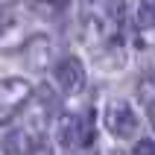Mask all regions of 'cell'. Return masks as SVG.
Returning <instances> with one entry per match:
<instances>
[{"mask_svg": "<svg viewBox=\"0 0 155 155\" xmlns=\"http://www.w3.org/2000/svg\"><path fill=\"white\" fill-rule=\"evenodd\" d=\"M38 155H44V152H38Z\"/></svg>", "mask_w": 155, "mask_h": 155, "instance_id": "cell-5", "label": "cell"}, {"mask_svg": "<svg viewBox=\"0 0 155 155\" xmlns=\"http://www.w3.org/2000/svg\"><path fill=\"white\" fill-rule=\"evenodd\" d=\"M132 155H155V143H152V140H140Z\"/></svg>", "mask_w": 155, "mask_h": 155, "instance_id": "cell-4", "label": "cell"}, {"mask_svg": "<svg viewBox=\"0 0 155 155\" xmlns=\"http://www.w3.org/2000/svg\"><path fill=\"white\" fill-rule=\"evenodd\" d=\"M135 126H138V120H135V114H132V108L126 103H111L108 105V129H111V135L132 138Z\"/></svg>", "mask_w": 155, "mask_h": 155, "instance_id": "cell-1", "label": "cell"}, {"mask_svg": "<svg viewBox=\"0 0 155 155\" xmlns=\"http://www.w3.org/2000/svg\"><path fill=\"white\" fill-rule=\"evenodd\" d=\"M6 152H9V155L26 152V138L21 135V132H12V135H6Z\"/></svg>", "mask_w": 155, "mask_h": 155, "instance_id": "cell-3", "label": "cell"}, {"mask_svg": "<svg viewBox=\"0 0 155 155\" xmlns=\"http://www.w3.org/2000/svg\"><path fill=\"white\" fill-rule=\"evenodd\" d=\"M59 79H61V85H64V91H76L79 85H82V70H79L76 61H64L59 70Z\"/></svg>", "mask_w": 155, "mask_h": 155, "instance_id": "cell-2", "label": "cell"}]
</instances>
